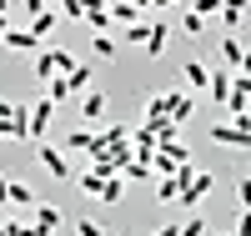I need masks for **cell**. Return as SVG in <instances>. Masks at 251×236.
<instances>
[{
  "label": "cell",
  "instance_id": "1",
  "mask_svg": "<svg viewBox=\"0 0 251 236\" xmlns=\"http://www.w3.org/2000/svg\"><path fill=\"white\" fill-rule=\"evenodd\" d=\"M0 141H30V105L0 101Z\"/></svg>",
  "mask_w": 251,
  "mask_h": 236
},
{
  "label": "cell",
  "instance_id": "2",
  "mask_svg": "<svg viewBox=\"0 0 251 236\" xmlns=\"http://www.w3.org/2000/svg\"><path fill=\"white\" fill-rule=\"evenodd\" d=\"M211 141L226 146V151H251V131H241V126H231V121H216L211 126Z\"/></svg>",
  "mask_w": 251,
  "mask_h": 236
},
{
  "label": "cell",
  "instance_id": "3",
  "mask_svg": "<svg viewBox=\"0 0 251 236\" xmlns=\"http://www.w3.org/2000/svg\"><path fill=\"white\" fill-rule=\"evenodd\" d=\"M35 161H40V171H50L55 181H71V161H66L60 146H35Z\"/></svg>",
  "mask_w": 251,
  "mask_h": 236
},
{
  "label": "cell",
  "instance_id": "4",
  "mask_svg": "<svg viewBox=\"0 0 251 236\" xmlns=\"http://www.w3.org/2000/svg\"><path fill=\"white\" fill-rule=\"evenodd\" d=\"M161 96H166V116H171L176 126H186L196 116V96L191 91H161Z\"/></svg>",
  "mask_w": 251,
  "mask_h": 236
},
{
  "label": "cell",
  "instance_id": "5",
  "mask_svg": "<svg viewBox=\"0 0 251 236\" xmlns=\"http://www.w3.org/2000/svg\"><path fill=\"white\" fill-rule=\"evenodd\" d=\"M55 111H60V105H55L50 96H40V101L30 105V141H40V136L50 131V121H55Z\"/></svg>",
  "mask_w": 251,
  "mask_h": 236
},
{
  "label": "cell",
  "instance_id": "6",
  "mask_svg": "<svg viewBox=\"0 0 251 236\" xmlns=\"http://www.w3.org/2000/svg\"><path fill=\"white\" fill-rule=\"evenodd\" d=\"M211 186H216V176H211V171H196V176H191V186H186V191H181V196H176V201L196 211V206L206 201V191H211Z\"/></svg>",
  "mask_w": 251,
  "mask_h": 236
},
{
  "label": "cell",
  "instance_id": "7",
  "mask_svg": "<svg viewBox=\"0 0 251 236\" xmlns=\"http://www.w3.org/2000/svg\"><path fill=\"white\" fill-rule=\"evenodd\" d=\"M30 221H35L40 231H46V236H55L60 226H66V216H60V206H50V201H35V206H30Z\"/></svg>",
  "mask_w": 251,
  "mask_h": 236
},
{
  "label": "cell",
  "instance_id": "8",
  "mask_svg": "<svg viewBox=\"0 0 251 236\" xmlns=\"http://www.w3.org/2000/svg\"><path fill=\"white\" fill-rule=\"evenodd\" d=\"M106 91H86V96H80V121H86V126H96L100 116H106Z\"/></svg>",
  "mask_w": 251,
  "mask_h": 236
},
{
  "label": "cell",
  "instance_id": "9",
  "mask_svg": "<svg viewBox=\"0 0 251 236\" xmlns=\"http://www.w3.org/2000/svg\"><path fill=\"white\" fill-rule=\"evenodd\" d=\"M246 5H251V0H221V26H226V35H236V30H241Z\"/></svg>",
  "mask_w": 251,
  "mask_h": 236
},
{
  "label": "cell",
  "instance_id": "10",
  "mask_svg": "<svg viewBox=\"0 0 251 236\" xmlns=\"http://www.w3.org/2000/svg\"><path fill=\"white\" fill-rule=\"evenodd\" d=\"M0 51H30V55H35V51H40V40H35L30 30H15V26H10L5 35H0Z\"/></svg>",
  "mask_w": 251,
  "mask_h": 236
},
{
  "label": "cell",
  "instance_id": "11",
  "mask_svg": "<svg viewBox=\"0 0 251 236\" xmlns=\"http://www.w3.org/2000/svg\"><path fill=\"white\" fill-rule=\"evenodd\" d=\"M181 76H186V91H206L211 85V66H201V60H186Z\"/></svg>",
  "mask_w": 251,
  "mask_h": 236
},
{
  "label": "cell",
  "instance_id": "12",
  "mask_svg": "<svg viewBox=\"0 0 251 236\" xmlns=\"http://www.w3.org/2000/svg\"><path fill=\"white\" fill-rule=\"evenodd\" d=\"M241 60H246V46L236 35H221V71H236Z\"/></svg>",
  "mask_w": 251,
  "mask_h": 236
},
{
  "label": "cell",
  "instance_id": "13",
  "mask_svg": "<svg viewBox=\"0 0 251 236\" xmlns=\"http://www.w3.org/2000/svg\"><path fill=\"white\" fill-rule=\"evenodd\" d=\"M60 66H55V46H40L35 51V80H55Z\"/></svg>",
  "mask_w": 251,
  "mask_h": 236
},
{
  "label": "cell",
  "instance_id": "14",
  "mask_svg": "<svg viewBox=\"0 0 251 236\" xmlns=\"http://www.w3.org/2000/svg\"><path fill=\"white\" fill-rule=\"evenodd\" d=\"M60 26V10H40V15H30V35L40 40V46H46V35Z\"/></svg>",
  "mask_w": 251,
  "mask_h": 236
},
{
  "label": "cell",
  "instance_id": "15",
  "mask_svg": "<svg viewBox=\"0 0 251 236\" xmlns=\"http://www.w3.org/2000/svg\"><path fill=\"white\" fill-rule=\"evenodd\" d=\"M166 35H171V26H166V20H151V30H146V55H161L166 51Z\"/></svg>",
  "mask_w": 251,
  "mask_h": 236
},
{
  "label": "cell",
  "instance_id": "16",
  "mask_svg": "<svg viewBox=\"0 0 251 236\" xmlns=\"http://www.w3.org/2000/svg\"><path fill=\"white\" fill-rule=\"evenodd\" d=\"M86 26H91L96 35H106V30H111V10L100 5V0H86Z\"/></svg>",
  "mask_w": 251,
  "mask_h": 236
},
{
  "label": "cell",
  "instance_id": "17",
  "mask_svg": "<svg viewBox=\"0 0 251 236\" xmlns=\"http://www.w3.org/2000/svg\"><path fill=\"white\" fill-rule=\"evenodd\" d=\"M66 91H71V96H86V91H91V66H80V60H75V71H66Z\"/></svg>",
  "mask_w": 251,
  "mask_h": 236
},
{
  "label": "cell",
  "instance_id": "18",
  "mask_svg": "<svg viewBox=\"0 0 251 236\" xmlns=\"http://www.w3.org/2000/svg\"><path fill=\"white\" fill-rule=\"evenodd\" d=\"M231 76L236 71H211V85H206V91H211L216 105H226V96H231Z\"/></svg>",
  "mask_w": 251,
  "mask_h": 236
},
{
  "label": "cell",
  "instance_id": "19",
  "mask_svg": "<svg viewBox=\"0 0 251 236\" xmlns=\"http://www.w3.org/2000/svg\"><path fill=\"white\" fill-rule=\"evenodd\" d=\"M126 196V176H106V181H100V196L96 201H106V206H116Z\"/></svg>",
  "mask_w": 251,
  "mask_h": 236
},
{
  "label": "cell",
  "instance_id": "20",
  "mask_svg": "<svg viewBox=\"0 0 251 236\" xmlns=\"http://www.w3.org/2000/svg\"><path fill=\"white\" fill-rule=\"evenodd\" d=\"M136 20H141V10L131 5V0H116L111 5V26H136Z\"/></svg>",
  "mask_w": 251,
  "mask_h": 236
},
{
  "label": "cell",
  "instance_id": "21",
  "mask_svg": "<svg viewBox=\"0 0 251 236\" xmlns=\"http://www.w3.org/2000/svg\"><path fill=\"white\" fill-rule=\"evenodd\" d=\"M100 181H106V176H100V171H80V176H75V186H80V196H100Z\"/></svg>",
  "mask_w": 251,
  "mask_h": 236
},
{
  "label": "cell",
  "instance_id": "22",
  "mask_svg": "<svg viewBox=\"0 0 251 236\" xmlns=\"http://www.w3.org/2000/svg\"><path fill=\"white\" fill-rule=\"evenodd\" d=\"M91 141H96V131H91V126H75V131L66 136V151H91Z\"/></svg>",
  "mask_w": 251,
  "mask_h": 236
},
{
  "label": "cell",
  "instance_id": "23",
  "mask_svg": "<svg viewBox=\"0 0 251 236\" xmlns=\"http://www.w3.org/2000/svg\"><path fill=\"white\" fill-rule=\"evenodd\" d=\"M40 196H35V186H25V181H10V206H35Z\"/></svg>",
  "mask_w": 251,
  "mask_h": 236
},
{
  "label": "cell",
  "instance_id": "24",
  "mask_svg": "<svg viewBox=\"0 0 251 236\" xmlns=\"http://www.w3.org/2000/svg\"><path fill=\"white\" fill-rule=\"evenodd\" d=\"M121 176H126V181H151L156 171H151V161H136V156H131V161H126V171H121Z\"/></svg>",
  "mask_w": 251,
  "mask_h": 236
},
{
  "label": "cell",
  "instance_id": "25",
  "mask_svg": "<svg viewBox=\"0 0 251 236\" xmlns=\"http://www.w3.org/2000/svg\"><path fill=\"white\" fill-rule=\"evenodd\" d=\"M181 35H186V40H196V35H206V20H201L196 10H186V15H181Z\"/></svg>",
  "mask_w": 251,
  "mask_h": 236
},
{
  "label": "cell",
  "instance_id": "26",
  "mask_svg": "<svg viewBox=\"0 0 251 236\" xmlns=\"http://www.w3.org/2000/svg\"><path fill=\"white\" fill-rule=\"evenodd\" d=\"M91 51H96L100 60H111V55L121 51V40H116V35H91Z\"/></svg>",
  "mask_w": 251,
  "mask_h": 236
},
{
  "label": "cell",
  "instance_id": "27",
  "mask_svg": "<svg viewBox=\"0 0 251 236\" xmlns=\"http://www.w3.org/2000/svg\"><path fill=\"white\" fill-rule=\"evenodd\" d=\"M146 30H151L146 20H136V26H121V40H126V46H146Z\"/></svg>",
  "mask_w": 251,
  "mask_h": 236
},
{
  "label": "cell",
  "instance_id": "28",
  "mask_svg": "<svg viewBox=\"0 0 251 236\" xmlns=\"http://www.w3.org/2000/svg\"><path fill=\"white\" fill-rule=\"evenodd\" d=\"M176 196H181V186H176L171 176H161V181H156V201H166V206H171Z\"/></svg>",
  "mask_w": 251,
  "mask_h": 236
},
{
  "label": "cell",
  "instance_id": "29",
  "mask_svg": "<svg viewBox=\"0 0 251 236\" xmlns=\"http://www.w3.org/2000/svg\"><path fill=\"white\" fill-rule=\"evenodd\" d=\"M46 96L60 105V101H71V91H66V76H55V80H46Z\"/></svg>",
  "mask_w": 251,
  "mask_h": 236
},
{
  "label": "cell",
  "instance_id": "30",
  "mask_svg": "<svg viewBox=\"0 0 251 236\" xmlns=\"http://www.w3.org/2000/svg\"><path fill=\"white\" fill-rule=\"evenodd\" d=\"M75 236H111V231L100 226V221H91V216H80V221H75Z\"/></svg>",
  "mask_w": 251,
  "mask_h": 236
},
{
  "label": "cell",
  "instance_id": "31",
  "mask_svg": "<svg viewBox=\"0 0 251 236\" xmlns=\"http://www.w3.org/2000/svg\"><path fill=\"white\" fill-rule=\"evenodd\" d=\"M60 15L66 20H86V0H60Z\"/></svg>",
  "mask_w": 251,
  "mask_h": 236
},
{
  "label": "cell",
  "instance_id": "32",
  "mask_svg": "<svg viewBox=\"0 0 251 236\" xmlns=\"http://www.w3.org/2000/svg\"><path fill=\"white\" fill-rule=\"evenodd\" d=\"M191 10H196L201 20H211V15H221V0H191Z\"/></svg>",
  "mask_w": 251,
  "mask_h": 236
},
{
  "label": "cell",
  "instance_id": "33",
  "mask_svg": "<svg viewBox=\"0 0 251 236\" xmlns=\"http://www.w3.org/2000/svg\"><path fill=\"white\" fill-rule=\"evenodd\" d=\"M161 116H166V96L156 91L151 101H146V121H161Z\"/></svg>",
  "mask_w": 251,
  "mask_h": 236
},
{
  "label": "cell",
  "instance_id": "34",
  "mask_svg": "<svg viewBox=\"0 0 251 236\" xmlns=\"http://www.w3.org/2000/svg\"><path fill=\"white\" fill-rule=\"evenodd\" d=\"M181 236H206V216H186L181 221Z\"/></svg>",
  "mask_w": 251,
  "mask_h": 236
},
{
  "label": "cell",
  "instance_id": "35",
  "mask_svg": "<svg viewBox=\"0 0 251 236\" xmlns=\"http://www.w3.org/2000/svg\"><path fill=\"white\" fill-rule=\"evenodd\" d=\"M236 206H241V211H251V176H241V181H236Z\"/></svg>",
  "mask_w": 251,
  "mask_h": 236
},
{
  "label": "cell",
  "instance_id": "36",
  "mask_svg": "<svg viewBox=\"0 0 251 236\" xmlns=\"http://www.w3.org/2000/svg\"><path fill=\"white\" fill-rule=\"evenodd\" d=\"M231 236H251V211H241V216H236V231Z\"/></svg>",
  "mask_w": 251,
  "mask_h": 236
},
{
  "label": "cell",
  "instance_id": "37",
  "mask_svg": "<svg viewBox=\"0 0 251 236\" xmlns=\"http://www.w3.org/2000/svg\"><path fill=\"white\" fill-rule=\"evenodd\" d=\"M151 236H181V221H166V226H156Z\"/></svg>",
  "mask_w": 251,
  "mask_h": 236
},
{
  "label": "cell",
  "instance_id": "38",
  "mask_svg": "<svg viewBox=\"0 0 251 236\" xmlns=\"http://www.w3.org/2000/svg\"><path fill=\"white\" fill-rule=\"evenodd\" d=\"M0 206H10V176H0Z\"/></svg>",
  "mask_w": 251,
  "mask_h": 236
},
{
  "label": "cell",
  "instance_id": "39",
  "mask_svg": "<svg viewBox=\"0 0 251 236\" xmlns=\"http://www.w3.org/2000/svg\"><path fill=\"white\" fill-rule=\"evenodd\" d=\"M25 10H30V15H40V10H50V5H46V0H25Z\"/></svg>",
  "mask_w": 251,
  "mask_h": 236
},
{
  "label": "cell",
  "instance_id": "40",
  "mask_svg": "<svg viewBox=\"0 0 251 236\" xmlns=\"http://www.w3.org/2000/svg\"><path fill=\"white\" fill-rule=\"evenodd\" d=\"M151 5H156V10H176L181 0H151Z\"/></svg>",
  "mask_w": 251,
  "mask_h": 236
},
{
  "label": "cell",
  "instance_id": "41",
  "mask_svg": "<svg viewBox=\"0 0 251 236\" xmlns=\"http://www.w3.org/2000/svg\"><path fill=\"white\" fill-rule=\"evenodd\" d=\"M5 30H10V15H0V35H5Z\"/></svg>",
  "mask_w": 251,
  "mask_h": 236
},
{
  "label": "cell",
  "instance_id": "42",
  "mask_svg": "<svg viewBox=\"0 0 251 236\" xmlns=\"http://www.w3.org/2000/svg\"><path fill=\"white\" fill-rule=\"evenodd\" d=\"M0 15H10V0H0Z\"/></svg>",
  "mask_w": 251,
  "mask_h": 236
},
{
  "label": "cell",
  "instance_id": "43",
  "mask_svg": "<svg viewBox=\"0 0 251 236\" xmlns=\"http://www.w3.org/2000/svg\"><path fill=\"white\" fill-rule=\"evenodd\" d=\"M246 126H251V111H246Z\"/></svg>",
  "mask_w": 251,
  "mask_h": 236
},
{
  "label": "cell",
  "instance_id": "44",
  "mask_svg": "<svg viewBox=\"0 0 251 236\" xmlns=\"http://www.w3.org/2000/svg\"><path fill=\"white\" fill-rule=\"evenodd\" d=\"M246 156H251V151H246Z\"/></svg>",
  "mask_w": 251,
  "mask_h": 236
}]
</instances>
